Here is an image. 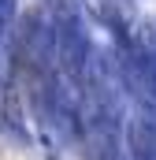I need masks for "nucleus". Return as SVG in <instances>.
Instances as JSON below:
<instances>
[{"instance_id": "7ed1b4c3", "label": "nucleus", "mask_w": 156, "mask_h": 160, "mask_svg": "<svg viewBox=\"0 0 156 160\" xmlns=\"http://www.w3.org/2000/svg\"><path fill=\"white\" fill-rule=\"evenodd\" d=\"M15 19H19V0H0V38L11 34Z\"/></svg>"}, {"instance_id": "f257e3e1", "label": "nucleus", "mask_w": 156, "mask_h": 160, "mask_svg": "<svg viewBox=\"0 0 156 160\" xmlns=\"http://www.w3.org/2000/svg\"><path fill=\"white\" fill-rule=\"evenodd\" d=\"M119 82L145 116H156V19L119 34Z\"/></svg>"}, {"instance_id": "f03ea898", "label": "nucleus", "mask_w": 156, "mask_h": 160, "mask_svg": "<svg viewBox=\"0 0 156 160\" xmlns=\"http://www.w3.org/2000/svg\"><path fill=\"white\" fill-rule=\"evenodd\" d=\"M126 160H156V116H138L126 123Z\"/></svg>"}]
</instances>
